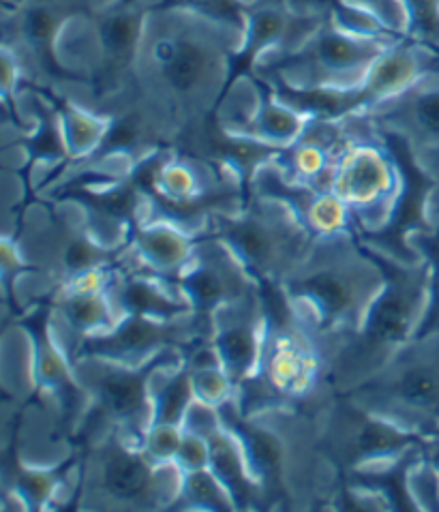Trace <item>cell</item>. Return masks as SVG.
Wrapping results in <instances>:
<instances>
[{"label": "cell", "instance_id": "6da1fadb", "mask_svg": "<svg viewBox=\"0 0 439 512\" xmlns=\"http://www.w3.org/2000/svg\"><path fill=\"white\" fill-rule=\"evenodd\" d=\"M380 270L347 243H328L324 258L307 253L294 273L287 277L290 294L305 298L309 307L330 328H354L365 324L367 315L382 292Z\"/></svg>", "mask_w": 439, "mask_h": 512}, {"label": "cell", "instance_id": "7a4b0ae2", "mask_svg": "<svg viewBox=\"0 0 439 512\" xmlns=\"http://www.w3.org/2000/svg\"><path fill=\"white\" fill-rule=\"evenodd\" d=\"M225 243L236 258L264 277H290L307 240H302L300 228L290 219L285 221L275 208L260 210L234 221L225 230Z\"/></svg>", "mask_w": 439, "mask_h": 512}, {"label": "cell", "instance_id": "3957f363", "mask_svg": "<svg viewBox=\"0 0 439 512\" xmlns=\"http://www.w3.org/2000/svg\"><path fill=\"white\" fill-rule=\"evenodd\" d=\"M427 273V266L407 270L377 296L365 320V337L371 339L375 348L405 343L412 335L425 311V298L431 296V275Z\"/></svg>", "mask_w": 439, "mask_h": 512}, {"label": "cell", "instance_id": "277c9868", "mask_svg": "<svg viewBox=\"0 0 439 512\" xmlns=\"http://www.w3.org/2000/svg\"><path fill=\"white\" fill-rule=\"evenodd\" d=\"M236 253L219 243H208L202 258H189V273L183 275V290L198 311H219L234 300L251 294L245 270Z\"/></svg>", "mask_w": 439, "mask_h": 512}, {"label": "cell", "instance_id": "5b68a950", "mask_svg": "<svg viewBox=\"0 0 439 512\" xmlns=\"http://www.w3.org/2000/svg\"><path fill=\"white\" fill-rule=\"evenodd\" d=\"M150 56L165 86L180 97L200 93L215 69L213 48L195 35H161L153 41Z\"/></svg>", "mask_w": 439, "mask_h": 512}, {"label": "cell", "instance_id": "8992f818", "mask_svg": "<svg viewBox=\"0 0 439 512\" xmlns=\"http://www.w3.org/2000/svg\"><path fill=\"white\" fill-rule=\"evenodd\" d=\"M234 307V303H230ZM260 307L255 309V298L251 294L236 300V309L227 311V318L217 335V358L221 369L232 382L247 380L262 360L260 348Z\"/></svg>", "mask_w": 439, "mask_h": 512}, {"label": "cell", "instance_id": "52a82bcc", "mask_svg": "<svg viewBox=\"0 0 439 512\" xmlns=\"http://www.w3.org/2000/svg\"><path fill=\"white\" fill-rule=\"evenodd\" d=\"M97 480L105 498L118 502L155 498L159 489L153 465L125 446L103 448Z\"/></svg>", "mask_w": 439, "mask_h": 512}, {"label": "cell", "instance_id": "ba28073f", "mask_svg": "<svg viewBox=\"0 0 439 512\" xmlns=\"http://www.w3.org/2000/svg\"><path fill=\"white\" fill-rule=\"evenodd\" d=\"M146 373L129 367H114L101 373L99 393L103 405L120 420H135L146 405Z\"/></svg>", "mask_w": 439, "mask_h": 512}, {"label": "cell", "instance_id": "9c48e42d", "mask_svg": "<svg viewBox=\"0 0 439 512\" xmlns=\"http://www.w3.org/2000/svg\"><path fill=\"white\" fill-rule=\"evenodd\" d=\"M390 187L388 168L375 153H360L347 161L339 178V193L350 200L365 202L386 193Z\"/></svg>", "mask_w": 439, "mask_h": 512}, {"label": "cell", "instance_id": "30bf717a", "mask_svg": "<svg viewBox=\"0 0 439 512\" xmlns=\"http://www.w3.org/2000/svg\"><path fill=\"white\" fill-rule=\"evenodd\" d=\"M116 307L129 315H148L159 320H172L185 311L168 292L146 279H131L120 285Z\"/></svg>", "mask_w": 439, "mask_h": 512}, {"label": "cell", "instance_id": "8fae6325", "mask_svg": "<svg viewBox=\"0 0 439 512\" xmlns=\"http://www.w3.org/2000/svg\"><path fill=\"white\" fill-rule=\"evenodd\" d=\"M320 69L339 73V71H354L360 67H369L380 58V48H373L369 43L352 41L341 35H324L317 41L313 56Z\"/></svg>", "mask_w": 439, "mask_h": 512}, {"label": "cell", "instance_id": "7c38bea8", "mask_svg": "<svg viewBox=\"0 0 439 512\" xmlns=\"http://www.w3.org/2000/svg\"><path fill=\"white\" fill-rule=\"evenodd\" d=\"M135 243L140 245L142 255L155 268H176L189 262L193 247L187 243V238L180 236L170 225H153L138 234Z\"/></svg>", "mask_w": 439, "mask_h": 512}, {"label": "cell", "instance_id": "4fadbf2b", "mask_svg": "<svg viewBox=\"0 0 439 512\" xmlns=\"http://www.w3.org/2000/svg\"><path fill=\"white\" fill-rule=\"evenodd\" d=\"M63 313L67 324L73 330H78V333L101 330L112 322L110 300L97 296L95 292H78L75 296L67 298Z\"/></svg>", "mask_w": 439, "mask_h": 512}, {"label": "cell", "instance_id": "5bb4252c", "mask_svg": "<svg viewBox=\"0 0 439 512\" xmlns=\"http://www.w3.org/2000/svg\"><path fill=\"white\" fill-rule=\"evenodd\" d=\"M140 35V22H135V15L131 13H116L110 15L108 20L101 24V43L103 50L110 54H129L138 45Z\"/></svg>", "mask_w": 439, "mask_h": 512}, {"label": "cell", "instance_id": "9a60e30c", "mask_svg": "<svg viewBox=\"0 0 439 512\" xmlns=\"http://www.w3.org/2000/svg\"><path fill=\"white\" fill-rule=\"evenodd\" d=\"M260 123L270 138H275V140L294 138V135L298 133V127H300L298 118L292 112L275 108V105H270V108L264 110V114L260 116Z\"/></svg>", "mask_w": 439, "mask_h": 512}, {"label": "cell", "instance_id": "2e32d148", "mask_svg": "<svg viewBox=\"0 0 439 512\" xmlns=\"http://www.w3.org/2000/svg\"><path fill=\"white\" fill-rule=\"evenodd\" d=\"M234 5L232 0H168L165 5H193V7H215V5Z\"/></svg>", "mask_w": 439, "mask_h": 512}]
</instances>
